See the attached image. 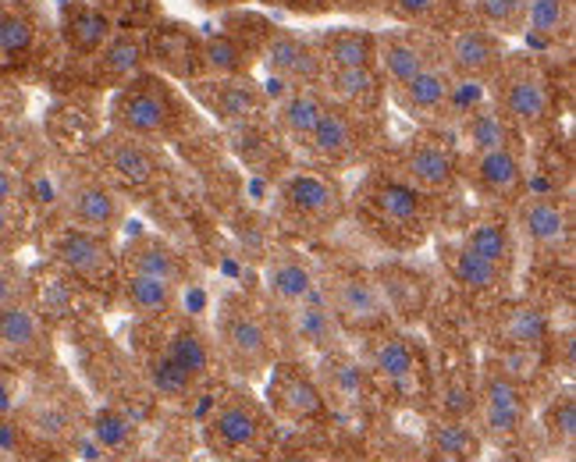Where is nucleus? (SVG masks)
<instances>
[{"label": "nucleus", "instance_id": "a878e982", "mask_svg": "<svg viewBox=\"0 0 576 462\" xmlns=\"http://www.w3.org/2000/svg\"><path fill=\"white\" fill-rule=\"evenodd\" d=\"M118 267L122 274H147V278H161L178 288L189 281L185 256L161 235H136L133 242H125V250L118 253Z\"/></svg>", "mask_w": 576, "mask_h": 462}, {"label": "nucleus", "instance_id": "a18cd8bd", "mask_svg": "<svg viewBox=\"0 0 576 462\" xmlns=\"http://www.w3.org/2000/svg\"><path fill=\"white\" fill-rule=\"evenodd\" d=\"M527 4L530 0H466V11L473 14V22L492 28L502 39L506 36H520L523 33V19H527Z\"/></svg>", "mask_w": 576, "mask_h": 462}, {"label": "nucleus", "instance_id": "9b49d317", "mask_svg": "<svg viewBox=\"0 0 576 462\" xmlns=\"http://www.w3.org/2000/svg\"><path fill=\"white\" fill-rule=\"evenodd\" d=\"M324 288V299L331 313L338 316L342 331H359V335H373V331L392 327V313L378 288V278L367 270H338Z\"/></svg>", "mask_w": 576, "mask_h": 462}, {"label": "nucleus", "instance_id": "c03bdc74", "mask_svg": "<svg viewBox=\"0 0 576 462\" xmlns=\"http://www.w3.org/2000/svg\"><path fill=\"white\" fill-rule=\"evenodd\" d=\"M142 373H147V384L150 392L161 399V402H185L196 395V384L193 378L185 373L178 363H171L164 353H153L147 356V363H142Z\"/></svg>", "mask_w": 576, "mask_h": 462}, {"label": "nucleus", "instance_id": "cd10ccee", "mask_svg": "<svg viewBox=\"0 0 576 462\" xmlns=\"http://www.w3.org/2000/svg\"><path fill=\"white\" fill-rule=\"evenodd\" d=\"M456 136H459V147H463L466 157L520 147V128H516L506 114L492 104V100H484L481 107L466 111L463 118L456 122Z\"/></svg>", "mask_w": 576, "mask_h": 462}, {"label": "nucleus", "instance_id": "4468645a", "mask_svg": "<svg viewBox=\"0 0 576 462\" xmlns=\"http://www.w3.org/2000/svg\"><path fill=\"white\" fill-rule=\"evenodd\" d=\"M100 168L118 193H150L164 178L150 142L118 132V128L107 139H100Z\"/></svg>", "mask_w": 576, "mask_h": 462}, {"label": "nucleus", "instance_id": "ddd939ff", "mask_svg": "<svg viewBox=\"0 0 576 462\" xmlns=\"http://www.w3.org/2000/svg\"><path fill=\"white\" fill-rule=\"evenodd\" d=\"M364 367L370 373L373 388H388V392H395L399 399H413L424 381V356L416 349V342L392 327L370 335Z\"/></svg>", "mask_w": 576, "mask_h": 462}, {"label": "nucleus", "instance_id": "2f4dec72", "mask_svg": "<svg viewBox=\"0 0 576 462\" xmlns=\"http://www.w3.org/2000/svg\"><path fill=\"white\" fill-rule=\"evenodd\" d=\"M171 363H178L185 373L193 378V384H207L214 378V370H218L221 356H218V345H214L204 331L196 324H175L164 335V349H161Z\"/></svg>", "mask_w": 576, "mask_h": 462}, {"label": "nucleus", "instance_id": "72a5a7b5", "mask_svg": "<svg viewBox=\"0 0 576 462\" xmlns=\"http://www.w3.org/2000/svg\"><path fill=\"white\" fill-rule=\"evenodd\" d=\"M61 33H65L71 50L93 57L111 39L114 22L104 8L90 4V0H65L61 4Z\"/></svg>", "mask_w": 576, "mask_h": 462}, {"label": "nucleus", "instance_id": "6e6d98bb", "mask_svg": "<svg viewBox=\"0 0 576 462\" xmlns=\"http://www.w3.org/2000/svg\"><path fill=\"white\" fill-rule=\"evenodd\" d=\"M90 4L104 8V11L111 14V11H122V8H128V4H133V0H90Z\"/></svg>", "mask_w": 576, "mask_h": 462}, {"label": "nucleus", "instance_id": "f8f14e48", "mask_svg": "<svg viewBox=\"0 0 576 462\" xmlns=\"http://www.w3.org/2000/svg\"><path fill=\"white\" fill-rule=\"evenodd\" d=\"M189 93L214 122L228 128H250L267 114L264 85H256L250 76H214V79H193Z\"/></svg>", "mask_w": 576, "mask_h": 462}, {"label": "nucleus", "instance_id": "f3484780", "mask_svg": "<svg viewBox=\"0 0 576 462\" xmlns=\"http://www.w3.org/2000/svg\"><path fill=\"white\" fill-rule=\"evenodd\" d=\"M410 185H416L421 193H427L430 199L452 196L459 185H463V175H459V157L452 147H445L435 136H416L406 142V150L399 157V171Z\"/></svg>", "mask_w": 576, "mask_h": 462}, {"label": "nucleus", "instance_id": "a211bd4d", "mask_svg": "<svg viewBox=\"0 0 576 462\" xmlns=\"http://www.w3.org/2000/svg\"><path fill=\"white\" fill-rule=\"evenodd\" d=\"M473 189L492 204H516L530 193V171L523 161V147L509 150H492V153H473L466 157V164H459Z\"/></svg>", "mask_w": 576, "mask_h": 462}, {"label": "nucleus", "instance_id": "8fccbe9b", "mask_svg": "<svg viewBox=\"0 0 576 462\" xmlns=\"http://www.w3.org/2000/svg\"><path fill=\"white\" fill-rule=\"evenodd\" d=\"M33 435L25 430L22 420H8L0 416V462H28V449H33Z\"/></svg>", "mask_w": 576, "mask_h": 462}, {"label": "nucleus", "instance_id": "473e14b6", "mask_svg": "<svg viewBox=\"0 0 576 462\" xmlns=\"http://www.w3.org/2000/svg\"><path fill=\"white\" fill-rule=\"evenodd\" d=\"M470 253H477L487 264H495L502 270H516V253H520V239H516L512 221L506 213H481L477 221H470V228L463 231V239Z\"/></svg>", "mask_w": 576, "mask_h": 462}, {"label": "nucleus", "instance_id": "bf43d9fd", "mask_svg": "<svg viewBox=\"0 0 576 462\" xmlns=\"http://www.w3.org/2000/svg\"><path fill=\"white\" fill-rule=\"evenodd\" d=\"M214 462H235V459H214Z\"/></svg>", "mask_w": 576, "mask_h": 462}, {"label": "nucleus", "instance_id": "09e8293b", "mask_svg": "<svg viewBox=\"0 0 576 462\" xmlns=\"http://www.w3.org/2000/svg\"><path fill=\"white\" fill-rule=\"evenodd\" d=\"M430 441H435V449L441 455H452V459H466L473 444H477V438L470 435L466 424H456V420L430 427Z\"/></svg>", "mask_w": 576, "mask_h": 462}, {"label": "nucleus", "instance_id": "49530a36", "mask_svg": "<svg viewBox=\"0 0 576 462\" xmlns=\"http://www.w3.org/2000/svg\"><path fill=\"white\" fill-rule=\"evenodd\" d=\"M36 47V22L25 11H0V57L4 61H19L28 57Z\"/></svg>", "mask_w": 576, "mask_h": 462}, {"label": "nucleus", "instance_id": "0eeeda50", "mask_svg": "<svg viewBox=\"0 0 576 462\" xmlns=\"http://www.w3.org/2000/svg\"><path fill=\"white\" fill-rule=\"evenodd\" d=\"M278 207L299 231H327L345 218V189L338 178L316 168H296L281 178Z\"/></svg>", "mask_w": 576, "mask_h": 462}, {"label": "nucleus", "instance_id": "79ce46f5", "mask_svg": "<svg viewBox=\"0 0 576 462\" xmlns=\"http://www.w3.org/2000/svg\"><path fill=\"white\" fill-rule=\"evenodd\" d=\"M199 61H204L210 76H250L253 47L242 43L235 33H218L199 43Z\"/></svg>", "mask_w": 576, "mask_h": 462}, {"label": "nucleus", "instance_id": "a19ab883", "mask_svg": "<svg viewBox=\"0 0 576 462\" xmlns=\"http://www.w3.org/2000/svg\"><path fill=\"white\" fill-rule=\"evenodd\" d=\"M573 28V0H530L523 36L549 47V43L566 39Z\"/></svg>", "mask_w": 576, "mask_h": 462}, {"label": "nucleus", "instance_id": "c756f323", "mask_svg": "<svg viewBox=\"0 0 576 462\" xmlns=\"http://www.w3.org/2000/svg\"><path fill=\"white\" fill-rule=\"evenodd\" d=\"M321 90L331 104L359 114H378L384 104V82L378 68H324Z\"/></svg>", "mask_w": 576, "mask_h": 462}, {"label": "nucleus", "instance_id": "3c124183", "mask_svg": "<svg viewBox=\"0 0 576 462\" xmlns=\"http://www.w3.org/2000/svg\"><path fill=\"white\" fill-rule=\"evenodd\" d=\"M22 199H25L22 178L14 175L8 164H0V204H4V207H22Z\"/></svg>", "mask_w": 576, "mask_h": 462}, {"label": "nucleus", "instance_id": "bb28decb", "mask_svg": "<svg viewBox=\"0 0 576 462\" xmlns=\"http://www.w3.org/2000/svg\"><path fill=\"white\" fill-rule=\"evenodd\" d=\"M441 264H445V270H449V278L456 281L459 292H466L473 299H502L506 296V288L512 285L509 270L487 264V259H481L477 253H470L463 242L445 245Z\"/></svg>", "mask_w": 576, "mask_h": 462}, {"label": "nucleus", "instance_id": "f704fd0d", "mask_svg": "<svg viewBox=\"0 0 576 462\" xmlns=\"http://www.w3.org/2000/svg\"><path fill=\"white\" fill-rule=\"evenodd\" d=\"M122 302L142 321H168L171 313H178L182 288L168 285L161 278H147V274H122L118 278Z\"/></svg>", "mask_w": 576, "mask_h": 462}, {"label": "nucleus", "instance_id": "4be33fe9", "mask_svg": "<svg viewBox=\"0 0 576 462\" xmlns=\"http://www.w3.org/2000/svg\"><path fill=\"white\" fill-rule=\"evenodd\" d=\"M316 384H321L327 406L345 409V413H359L373 399V381H370L367 367L342 349H331L321 356Z\"/></svg>", "mask_w": 576, "mask_h": 462}, {"label": "nucleus", "instance_id": "37998d69", "mask_svg": "<svg viewBox=\"0 0 576 462\" xmlns=\"http://www.w3.org/2000/svg\"><path fill=\"white\" fill-rule=\"evenodd\" d=\"M384 11L395 22L413 25V28H445L459 22L463 4L459 0H384Z\"/></svg>", "mask_w": 576, "mask_h": 462}, {"label": "nucleus", "instance_id": "58836bf2", "mask_svg": "<svg viewBox=\"0 0 576 462\" xmlns=\"http://www.w3.org/2000/svg\"><path fill=\"white\" fill-rule=\"evenodd\" d=\"M96 68H100V76H107L114 82H133L142 76V65H147V43H142V36L136 33H111V39L100 47L96 54Z\"/></svg>", "mask_w": 576, "mask_h": 462}, {"label": "nucleus", "instance_id": "b1692460", "mask_svg": "<svg viewBox=\"0 0 576 462\" xmlns=\"http://www.w3.org/2000/svg\"><path fill=\"white\" fill-rule=\"evenodd\" d=\"M552 316L538 302H509L506 310L498 313L492 342L502 353H541L544 345L552 342Z\"/></svg>", "mask_w": 576, "mask_h": 462}, {"label": "nucleus", "instance_id": "6e6552de", "mask_svg": "<svg viewBox=\"0 0 576 462\" xmlns=\"http://www.w3.org/2000/svg\"><path fill=\"white\" fill-rule=\"evenodd\" d=\"M512 231L538 256H569L573 253V207L558 193H527L516 199Z\"/></svg>", "mask_w": 576, "mask_h": 462}, {"label": "nucleus", "instance_id": "7ed1b4c3", "mask_svg": "<svg viewBox=\"0 0 576 462\" xmlns=\"http://www.w3.org/2000/svg\"><path fill=\"white\" fill-rule=\"evenodd\" d=\"M492 104L520 128V132H544L558 118V96L544 68L530 57L506 54L492 76Z\"/></svg>", "mask_w": 576, "mask_h": 462}, {"label": "nucleus", "instance_id": "de8ad7c7", "mask_svg": "<svg viewBox=\"0 0 576 462\" xmlns=\"http://www.w3.org/2000/svg\"><path fill=\"white\" fill-rule=\"evenodd\" d=\"M544 438L555 452H573L576 444V402L569 392L555 395V402L544 409Z\"/></svg>", "mask_w": 576, "mask_h": 462}, {"label": "nucleus", "instance_id": "f257e3e1", "mask_svg": "<svg viewBox=\"0 0 576 462\" xmlns=\"http://www.w3.org/2000/svg\"><path fill=\"white\" fill-rule=\"evenodd\" d=\"M356 210L395 250H416L435 228V199L395 171H370L356 193Z\"/></svg>", "mask_w": 576, "mask_h": 462}, {"label": "nucleus", "instance_id": "e433bc0d", "mask_svg": "<svg viewBox=\"0 0 576 462\" xmlns=\"http://www.w3.org/2000/svg\"><path fill=\"white\" fill-rule=\"evenodd\" d=\"M373 278H378V288L388 302V313H399V316H421L427 299H430V285L421 270H410V267H381L373 270Z\"/></svg>", "mask_w": 576, "mask_h": 462}, {"label": "nucleus", "instance_id": "4d7b16f0", "mask_svg": "<svg viewBox=\"0 0 576 462\" xmlns=\"http://www.w3.org/2000/svg\"><path fill=\"white\" fill-rule=\"evenodd\" d=\"M281 462H313L310 455H285Z\"/></svg>", "mask_w": 576, "mask_h": 462}, {"label": "nucleus", "instance_id": "c9c22d12", "mask_svg": "<svg viewBox=\"0 0 576 462\" xmlns=\"http://www.w3.org/2000/svg\"><path fill=\"white\" fill-rule=\"evenodd\" d=\"M327 104H331V100L324 96L321 85H302V90L285 93L278 100V107H275L278 132L288 142H296V147H307V139L316 128V122H321V114H324Z\"/></svg>", "mask_w": 576, "mask_h": 462}, {"label": "nucleus", "instance_id": "6ab92c4d", "mask_svg": "<svg viewBox=\"0 0 576 462\" xmlns=\"http://www.w3.org/2000/svg\"><path fill=\"white\" fill-rule=\"evenodd\" d=\"M65 210H68L71 228L93 231V235L114 239L125 224V196L114 189L107 178H96V175L68 182Z\"/></svg>", "mask_w": 576, "mask_h": 462}, {"label": "nucleus", "instance_id": "ea45409f", "mask_svg": "<svg viewBox=\"0 0 576 462\" xmlns=\"http://www.w3.org/2000/svg\"><path fill=\"white\" fill-rule=\"evenodd\" d=\"M90 438L96 441V449L107 452L111 459H128V455H136L139 430H136L133 416H125L122 409H114V406H104V409L93 413Z\"/></svg>", "mask_w": 576, "mask_h": 462}, {"label": "nucleus", "instance_id": "603ef678", "mask_svg": "<svg viewBox=\"0 0 576 462\" xmlns=\"http://www.w3.org/2000/svg\"><path fill=\"white\" fill-rule=\"evenodd\" d=\"M14 299H22V274L0 259V310Z\"/></svg>", "mask_w": 576, "mask_h": 462}, {"label": "nucleus", "instance_id": "f03ea898", "mask_svg": "<svg viewBox=\"0 0 576 462\" xmlns=\"http://www.w3.org/2000/svg\"><path fill=\"white\" fill-rule=\"evenodd\" d=\"M204 444L214 459H264L275 449V416L250 392H228L207 416Z\"/></svg>", "mask_w": 576, "mask_h": 462}, {"label": "nucleus", "instance_id": "aec40b11", "mask_svg": "<svg viewBox=\"0 0 576 462\" xmlns=\"http://www.w3.org/2000/svg\"><path fill=\"white\" fill-rule=\"evenodd\" d=\"M261 57L267 65L270 79H281L288 90H302V85H321L324 79V61L316 54L313 39L296 36L292 28H270Z\"/></svg>", "mask_w": 576, "mask_h": 462}, {"label": "nucleus", "instance_id": "1a4fd4ad", "mask_svg": "<svg viewBox=\"0 0 576 462\" xmlns=\"http://www.w3.org/2000/svg\"><path fill=\"white\" fill-rule=\"evenodd\" d=\"M267 378V413L281 424H316L331 413L327 399L316 384V373L302 367L299 359H275Z\"/></svg>", "mask_w": 576, "mask_h": 462}, {"label": "nucleus", "instance_id": "20e7f679", "mask_svg": "<svg viewBox=\"0 0 576 462\" xmlns=\"http://www.w3.org/2000/svg\"><path fill=\"white\" fill-rule=\"evenodd\" d=\"M218 356L242 378H264L278 359V331L250 302H224L218 316Z\"/></svg>", "mask_w": 576, "mask_h": 462}, {"label": "nucleus", "instance_id": "423d86ee", "mask_svg": "<svg viewBox=\"0 0 576 462\" xmlns=\"http://www.w3.org/2000/svg\"><path fill=\"white\" fill-rule=\"evenodd\" d=\"M111 125L118 128V132H128L147 142L168 139L171 128L178 125L175 93H171L161 79H150V76L122 82V90L111 100Z\"/></svg>", "mask_w": 576, "mask_h": 462}, {"label": "nucleus", "instance_id": "864d4df0", "mask_svg": "<svg viewBox=\"0 0 576 462\" xmlns=\"http://www.w3.org/2000/svg\"><path fill=\"white\" fill-rule=\"evenodd\" d=\"M19 235H22L19 207H4V204H0V245H11Z\"/></svg>", "mask_w": 576, "mask_h": 462}, {"label": "nucleus", "instance_id": "4c0bfd02", "mask_svg": "<svg viewBox=\"0 0 576 462\" xmlns=\"http://www.w3.org/2000/svg\"><path fill=\"white\" fill-rule=\"evenodd\" d=\"M324 68H373L378 54V36L364 28H331L313 39Z\"/></svg>", "mask_w": 576, "mask_h": 462}, {"label": "nucleus", "instance_id": "dca6fc26", "mask_svg": "<svg viewBox=\"0 0 576 462\" xmlns=\"http://www.w3.org/2000/svg\"><path fill=\"white\" fill-rule=\"evenodd\" d=\"M367 118L370 114H359L349 111L342 104H327L321 122L310 132L307 139V150L313 161H321L324 168H345V164H356L364 157L370 132H367Z\"/></svg>", "mask_w": 576, "mask_h": 462}, {"label": "nucleus", "instance_id": "5fc2aeb1", "mask_svg": "<svg viewBox=\"0 0 576 462\" xmlns=\"http://www.w3.org/2000/svg\"><path fill=\"white\" fill-rule=\"evenodd\" d=\"M267 4H278V8L299 11V14H321V11H331V8H335L338 0H267Z\"/></svg>", "mask_w": 576, "mask_h": 462}, {"label": "nucleus", "instance_id": "2eb2a0df", "mask_svg": "<svg viewBox=\"0 0 576 462\" xmlns=\"http://www.w3.org/2000/svg\"><path fill=\"white\" fill-rule=\"evenodd\" d=\"M506 39L477 22H456L445 36L441 61L456 79L492 82L498 65L506 61Z\"/></svg>", "mask_w": 576, "mask_h": 462}, {"label": "nucleus", "instance_id": "9d476101", "mask_svg": "<svg viewBox=\"0 0 576 462\" xmlns=\"http://www.w3.org/2000/svg\"><path fill=\"white\" fill-rule=\"evenodd\" d=\"M50 259L65 270L68 281H79L85 288H107L118 285L122 278L114 242L107 235H93V231L82 228L57 231L50 242Z\"/></svg>", "mask_w": 576, "mask_h": 462}, {"label": "nucleus", "instance_id": "39448f33", "mask_svg": "<svg viewBox=\"0 0 576 462\" xmlns=\"http://www.w3.org/2000/svg\"><path fill=\"white\" fill-rule=\"evenodd\" d=\"M473 409H477V427L481 438L509 449L520 444L527 427H530V399L527 384L509 378L506 370H498L495 363H487L481 370L477 384H473Z\"/></svg>", "mask_w": 576, "mask_h": 462}, {"label": "nucleus", "instance_id": "393cba45", "mask_svg": "<svg viewBox=\"0 0 576 462\" xmlns=\"http://www.w3.org/2000/svg\"><path fill=\"white\" fill-rule=\"evenodd\" d=\"M264 285H267V296L275 299L281 310L321 296V278H316L313 264L296 250H275L267 256Z\"/></svg>", "mask_w": 576, "mask_h": 462}, {"label": "nucleus", "instance_id": "412c9836", "mask_svg": "<svg viewBox=\"0 0 576 462\" xmlns=\"http://www.w3.org/2000/svg\"><path fill=\"white\" fill-rule=\"evenodd\" d=\"M0 356L19 363H39L50 356V327L33 302L14 299L0 310Z\"/></svg>", "mask_w": 576, "mask_h": 462}, {"label": "nucleus", "instance_id": "7c9ffc66", "mask_svg": "<svg viewBox=\"0 0 576 462\" xmlns=\"http://www.w3.org/2000/svg\"><path fill=\"white\" fill-rule=\"evenodd\" d=\"M438 54L416 36H378V54H373V68L384 82V90H399L402 82H410L416 71H424L427 65H435Z\"/></svg>", "mask_w": 576, "mask_h": 462}, {"label": "nucleus", "instance_id": "5701e85b", "mask_svg": "<svg viewBox=\"0 0 576 462\" xmlns=\"http://www.w3.org/2000/svg\"><path fill=\"white\" fill-rule=\"evenodd\" d=\"M342 335L345 331L338 324V316L331 313V307H327L324 288H321V296H313L307 302H299V307L285 310V338L292 345H299L302 353L324 356L331 349H338Z\"/></svg>", "mask_w": 576, "mask_h": 462}, {"label": "nucleus", "instance_id": "c85d7f7f", "mask_svg": "<svg viewBox=\"0 0 576 462\" xmlns=\"http://www.w3.org/2000/svg\"><path fill=\"white\" fill-rule=\"evenodd\" d=\"M452 82L456 76L438 57L435 65H427L424 71H416L410 82H402L399 90H392V96L402 111L413 114V118H445V107H449V96H452Z\"/></svg>", "mask_w": 576, "mask_h": 462}, {"label": "nucleus", "instance_id": "13d9d810", "mask_svg": "<svg viewBox=\"0 0 576 462\" xmlns=\"http://www.w3.org/2000/svg\"><path fill=\"white\" fill-rule=\"evenodd\" d=\"M111 462H142V459H136V455H128V459H111Z\"/></svg>", "mask_w": 576, "mask_h": 462}]
</instances>
